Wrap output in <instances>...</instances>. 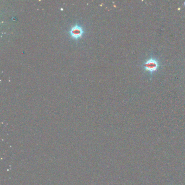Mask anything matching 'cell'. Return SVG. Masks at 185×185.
Listing matches in <instances>:
<instances>
[{"instance_id": "cell-2", "label": "cell", "mask_w": 185, "mask_h": 185, "mask_svg": "<svg viewBox=\"0 0 185 185\" xmlns=\"http://www.w3.org/2000/svg\"><path fill=\"white\" fill-rule=\"evenodd\" d=\"M70 33L72 38L75 39H77L83 36L84 33L83 29L82 27L77 25L72 27L70 31Z\"/></svg>"}, {"instance_id": "cell-1", "label": "cell", "mask_w": 185, "mask_h": 185, "mask_svg": "<svg viewBox=\"0 0 185 185\" xmlns=\"http://www.w3.org/2000/svg\"><path fill=\"white\" fill-rule=\"evenodd\" d=\"M160 64L156 59L154 58H150L144 62L142 67L145 72H148L150 74H153L157 72L159 69Z\"/></svg>"}]
</instances>
